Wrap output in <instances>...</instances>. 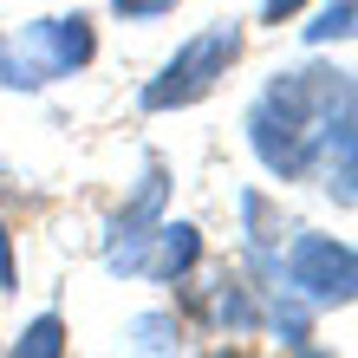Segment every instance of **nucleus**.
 <instances>
[{"label":"nucleus","instance_id":"6","mask_svg":"<svg viewBox=\"0 0 358 358\" xmlns=\"http://www.w3.org/2000/svg\"><path fill=\"white\" fill-rule=\"evenodd\" d=\"M157 235H163V255H157V261H143V267H150L157 280H182V273L196 267V255H202L196 228H189V222H176V228H157Z\"/></svg>","mask_w":358,"mask_h":358},{"label":"nucleus","instance_id":"1","mask_svg":"<svg viewBox=\"0 0 358 358\" xmlns=\"http://www.w3.org/2000/svg\"><path fill=\"white\" fill-rule=\"evenodd\" d=\"M345 98H352L345 72H280L255 98V111H248V143H255V157L280 182L306 176L313 157H320V143H326V124H332V111H339Z\"/></svg>","mask_w":358,"mask_h":358},{"label":"nucleus","instance_id":"8","mask_svg":"<svg viewBox=\"0 0 358 358\" xmlns=\"http://www.w3.org/2000/svg\"><path fill=\"white\" fill-rule=\"evenodd\" d=\"M7 358H66V326H59V313H39Z\"/></svg>","mask_w":358,"mask_h":358},{"label":"nucleus","instance_id":"14","mask_svg":"<svg viewBox=\"0 0 358 358\" xmlns=\"http://www.w3.org/2000/svg\"><path fill=\"white\" fill-rule=\"evenodd\" d=\"M261 13L267 20H287V13H300V0H261Z\"/></svg>","mask_w":358,"mask_h":358},{"label":"nucleus","instance_id":"7","mask_svg":"<svg viewBox=\"0 0 358 358\" xmlns=\"http://www.w3.org/2000/svg\"><path fill=\"white\" fill-rule=\"evenodd\" d=\"M131 352L137 358H176V320L170 313H137L131 320Z\"/></svg>","mask_w":358,"mask_h":358},{"label":"nucleus","instance_id":"12","mask_svg":"<svg viewBox=\"0 0 358 358\" xmlns=\"http://www.w3.org/2000/svg\"><path fill=\"white\" fill-rule=\"evenodd\" d=\"M273 332H287V345H306V306L280 300V306H273Z\"/></svg>","mask_w":358,"mask_h":358},{"label":"nucleus","instance_id":"3","mask_svg":"<svg viewBox=\"0 0 358 358\" xmlns=\"http://www.w3.org/2000/svg\"><path fill=\"white\" fill-rule=\"evenodd\" d=\"M287 287L300 293V300L313 306H345L352 300V287H358V261H352V248L345 241H332V235H300L287 248Z\"/></svg>","mask_w":358,"mask_h":358},{"label":"nucleus","instance_id":"2","mask_svg":"<svg viewBox=\"0 0 358 358\" xmlns=\"http://www.w3.org/2000/svg\"><path fill=\"white\" fill-rule=\"evenodd\" d=\"M235 52H241L235 20H222V27L196 33V39H189V46L170 59V66H163L150 85H143V111H176V104H196L228 66H235Z\"/></svg>","mask_w":358,"mask_h":358},{"label":"nucleus","instance_id":"10","mask_svg":"<svg viewBox=\"0 0 358 358\" xmlns=\"http://www.w3.org/2000/svg\"><path fill=\"white\" fill-rule=\"evenodd\" d=\"M0 85H13V92H39V85H46V72H39L33 59H13L7 33H0Z\"/></svg>","mask_w":358,"mask_h":358},{"label":"nucleus","instance_id":"4","mask_svg":"<svg viewBox=\"0 0 358 358\" xmlns=\"http://www.w3.org/2000/svg\"><path fill=\"white\" fill-rule=\"evenodd\" d=\"M157 215H163V163L143 170L137 202L111 222V241H104V267H111V273H137V267H143V241H150Z\"/></svg>","mask_w":358,"mask_h":358},{"label":"nucleus","instance_id":"9","mask_svg":"<svg viewBox=\"0 0 358 358\" xmlns=\"http://www.w3.org/2000/svg\"><path fill=\"white\" fill-rule=\"evenodd\" d=\"M208 313H215L222 326H235V332H248V326H255V300L241 293V280H222L215 293H208Z\"/></svg>","mask_w":358,"mask_h":358},{"label":"nucleus","instance_id":"15","mask_svg":"<svg viewBox=\"0 0 358 358\" xmlns=\"http://www.w3.org/2000/svg\"><path fill=\"white\" fill-rule=\"evenodd\" d=\"M0 287H13V255H7V228H0Z\"/></svg>","mask_w":358,"mask_h":358},{"label":"nucleus","instance_id":"11","mask_svg":"<svg viewBox=\"0 0 358 358\" xmlns=\"http://www.w3.org/2000/svg\"><path fill=\"white\" fill-rule=\"evenodd\" d=\"M306 39H313V46H326V39H352V0H332V7L306 27Z\"/></svg>","mask_w":358,"mask_h":358},{"label":"nucleus","instance_id":"13","mask_svg":"<svg viewBox=\"0 0 358 358\" xmlns=\"http://www.w3.org/2000/svg\"><path fill=\"white\" fill-rule=\"evenodd\" d=\"M111 7H117L124 20H157V13H170L176 0H111Z\"/></svg>","mask_w":358,"mask_h":358},{"label":"nucleus","instance_id":"5","mask_svg":"<svg viewBox=\"0 0 358 358\" xmlns=\"http://www.w3.org/2000/svg\"><path fill=\"white\" fill-rule=\"evenodd\" d=\"M27 46L39 52L33 59V66L39 72H72V66H85V59H92V27H85V20H33V27H27Z\"/></svg>","mask_w":358,"mask_h":358}]
</instances>
